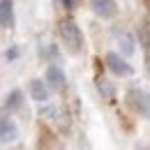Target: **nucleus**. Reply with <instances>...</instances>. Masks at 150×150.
<instances>
[{
  "label": "nucleus",
  "mask_w": 150,
  "mask_h": 150,
  "mask_svg": "<svg viewBox=\"0 0 150 150\" xmlns=\"http://www.w3.org/2000/svg\"><path fill=\"white\" fill-rule=\"evenodd\" d=\"M60 39H62V46H65V51L69 56H79L81 53V49H83V35H81V28L72 19L60 23Z\"/></svg>",
  "instance_id": "f257e3e1"
},
{
  "label": "nucleus",
  "mask_w": 150,
  "mask_h": 150,
  "mask_svg": "<svg viewBox=\"0 0 150 150\" xmlns=\"http://www.w3.org/2000/svg\"><path fill=\"white\" fill-rule=\"evenodd\" d=\"M127 102L139 115L150 118V93L141 90V88H129L127 90Z\"/></svg>",
  "instance_id": "f03ea898"
},
{
  "label": "nucleus",
  "mask_w": 150,
  "mask_h": 150,
  "mask_svg": "<svg viewBox=\"0 0 150 150\" xmlns=\"http://www.w3.org/2000/svg\"><path fill=\"white\" fill-rule=\"evenodd\" d=\"M90 7L102 19H113L118 14V2L115 0H90Z\"/></svg>",
  "instance_id": "7ed1b4c3"
},
{
  "label": "nucleus",
  "mask_w": 150,
  "mask_h": 150,
  "mask_svg": "<svg viewBox=\"0 0 150 150\" xmlns=\"http://www.w3.org/2000/svg\"><path fill=\"white\" fill-rule=\"evenodd\" d=\"M106 67H109L115 76H129L132 74V65L125 58H120L118 53H109V56H106Z\"/></svg>",
  "instance_id": "20e7f679"
},
{
  "label": "nucleus",
  "mask_w": 150,
  "mask_h": 150,
  "mask_svg": "<svg viewBox=\"0 0 150 150\" xmlns=\"http://www.w3.org/2000/svg\"><path fill=\"white\" fill-rule=\"evenodd\" d=\"M19 139V127L9 118H0V143H12Z\"/></svg>",
  "instance_id": "39448f33"
},
{
  "label": "nucleus",
  "mask_w": 150,
  "mask_h": 150,
  "mask_svg": "<svg viewBox=\"0 0 150 150\" xmlns=\"http://www.w3.org/2000/svg\"><path fill=\"white\" fill-rule=\"evenodd\" d=\"M46 83L53 88V90H62L67 79H65V72L58 67V65H49L46 67Z\"/></svg>",
  "instance_id": "423d86ee"
},
{
  "label": "nucleus",
  "mask_w": 150,
  "mask_h": 150,
  "mask_svg": "<svg viewBox=\"0 0 150 150\" xmlns=\"http://www.w3.org/2000/svg\"><path fill=\"white\" fill-rule=\"evenodd\" d=\"M0 25L14 28V0H0Z\"/></svg>",
  "instance_id": "0eeeda50"
},
{
  "label": "nucleus",
  "mask_w": 150,
  "mask_h": 150,
  "mask_svg": "<svg viewBox=\"0 0 150 150\" xmlns=\"http://www.w3.org/2000/svg\"><path fill=\"white\" fill-rule=\"evenodd\" d=\"M115 42H118V46H120V53L122 56H134V46H136V42H134V37L132 35H127V33H115Z\"/></svg>",
  "instance_id": "6e6552de"
},
{
  "label": "nucleus",
  "mask_w": 150,
  "mask_h": 150,
  "mask_svg": "<svg viewBox=\"0 0 150 150\" xmlns=\"http://www.w3.org/2000/svg\"><path fill=\"white\" fill-rule=\"evenodd\" d=\"M28 88H30V97H33L35 102H46V97H49L46 81H42V79H33Z\"/></svg>",
  "instance_id": "1a4fd4ad"
},
{
  "label": "nucleus",
  "mask_w": 150,
  "mask_h": 150,
  "mask_svg": "<svg viewBox=\"0 0 150 150\" xmlns=\"http://www.w3.org/2000/svg\"><path fill=\"white\" fill-rule=\"evenodd\" d=\"M21 99H23V93L21 90H12V93L7 95L5 111H16V109H21Z\"/></svg>",
  "instance_id": "9d476101"
},
{
  "label": "nucleus",
  "mask_w": 150,
  "mask_h": 150,
  "mask_svg": "<svg viewBox=\"0 0 150 150\" xmlns=\"http://www.w3.org/2000/svg\"><path fill=\"white\" fill-rule=\"evenodd\" d=\"M99 93H104L106 97H111V86H109V81H99Z\"/></svg>",
  "instance_id": "9b49d317"
},
{
  "label": "nucleus",
  "mask_w": 150,
  "mask_h": 150,
  "mask_svg": "<svg viewBox=\"0 0 150 150\" xmlns=\"http://www.w3.org/2000/svg\"><path fill=\"white\" fill-rule=\"evenodd\" d=\"M5 56H7V60H14V58L19 56V49H12V51H7Z\"/></svg>",
  "instance_id": "f8f14e48"
},
{
  "label": "nucleus",
  "mask_w": 150,
  "mask_h": 150,
  "mask_svg": "<svg viewBox=\"0 0 150 150\" xmlns=\"http://www.w3.org/2000/svg\"><path fill=\"white\" fill-rule=\"evenodd\" d=\"M62 5H65L67 9H72V7H74V0H62Z\"/></svg>",
  "instance_id": "ddd939ff"
}]
</instances>
